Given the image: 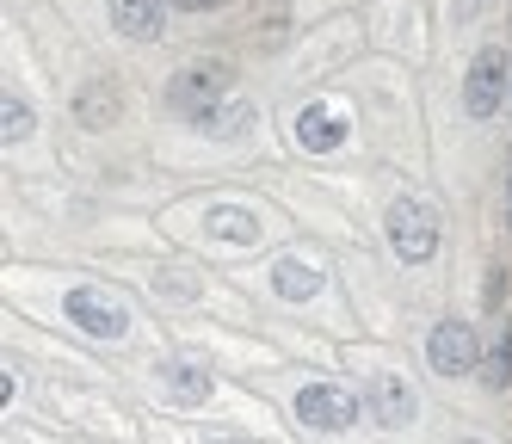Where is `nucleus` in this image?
<instances>
[{
    "instance_id": "1",
    "label": "nucleus",
    "mask_w": 512,
    "mask_h": 444,
    "mask_svg": "<svg viewBox=\"0 0 512 444\" xmlns=\"http://www.w3.org/2000/svg\"><path fill=\"white\" fill-rule=\"evenodd\" d=\"M383 235H389V253L408 259V266H426L438 253V210L420 204V198H395L389 216H383Z\"/></svg>"
},
{
    "instance_id": "2",
    "label": "nucleus",
    "mask_w": 512,
    "mask_h": 444,
    "mask_svg": "<svg viewBox=\"0 0 512 444\" xmlns=\"http://www.w3.org/2000/svg\"><path fill=\"white\" fill-rule=\"evenodd\" d=\"M62 315L75 321L87 340H124L130 333V309L118 303L112 290H93V284H81V290H68V303H62Z\"/></svg>"
},
{
    "instance_id": "3",
    "label": "nucleus",
    "mask_w": 512,
    "mask_h": 444,
    "mask_svg": "<svg viewBox=\"0 0 512 444\" xmlns=\"http://www.w3.org/2000/svg\"><path fill=\"white\" fill-rule=\"evenodd\" d=\"M223 93H229V68L223 62H192V68H179V81H173V105L186 111L198 130L216 124V99Z\"/></svg>"
},
{
    "instance_id": "4",
    "label": "nucleus",
    "mask_w": 512,
    "mask_h": 444,
    "mask_svg": "<svg viewBox=\"0 0 512 444\" xmlns=\"http://www.w3.org/2000/svg\"><path fill=\"white\" fill-rule=\"evenodd\" d=\"M506 50L500 44H488V50H475V62H469V74H463V111L469 118H494V111L506 105Z\"/></svg>"
},
{
    "instance_id": "5",
    "label": "nucleus",
    "mask_w": 512,
    "mask_h": 444,
    "mask_svg": "<svg viewBox=\"0 0 512 444\" xmlns=\"http://www.w3.org/2000/svg\"><path fill=\"white\" fill-rule=\"evenodd\" d=\"M426 358L438 377H469V370H482V340H475V327L469 321H438L432 327V340H426Z\"/></svg>"
},
{
    "instance_id": "6",
    "label": "nucleus",
    "mask_w": 512,
    "mask_h": 444,
    "mask_svg": "<svg viewBox=\"0 0 512 444\" xmlns=\"http://www.w3.org/2000/svg\"><path fill=\"white\" fill-rule=\"evenodd\" d=\"M297 420H303L309 432H346V426L358 420V395L340 389V383H309V389L297 395Z\"/></svg>"
},
{
    "instance_id": "7",
    "label": "nucleus",
    "mask_w": 512,
    "mask_h": 444,
    "mask_svg": "<svg viewBox=\"0 0 512 444\" xmlns=\"http://www.w3.org/2000/svg\"><path fill=\"white\" fill-rule=\"evenodd\" d=\"M364 407H371V420H377V426L401 432V426L420 414V395L408 389V377H395V370H377V377L364 383Z\"/></svg>"
},
{
    "instance_id": "8",
    "label": "nucleus",
    "mask_w": 512,
    "mask_h": 444,
    "mask_svg": "<svg viewBox=\"0 0 512 444\" xmlns=\"http://www.w3.org/2000/svg\"><path fill=\"white\" fill-rule=\"evenodd\" d=\"M297 142L309 148V155H327V148L346 142V118H340L334 105H303L297 111Z\"/></svg>"
},
{
    "instance_id": "9",
    "label": "nucleus",
    "mask_w": 512,
    "mask_h": 444,
    "mask_svg": "<svg viewBox=\"0 0 512 444\" xmlns=\"http://www.w3.org/2000/svg\"><path fill=\"white\" fill-rule=\"evenodd\" d=\"M124 111V93H118V81H105V74H93V81L75 93V118L87 124V130H105Z\"/></svg>"
},
{
    "instance_id": "10",
    "label": "nucleus",
    "mask_w": 512,
    "mask_h": 444,
    "mask_svg": "<svg viewBox=\"0 0 512 444\" xmlns=\"http://www.w3.org/2000/svg\"><path fill=\"white\" fill-rule=\"evenodd\" d=\"M321 266H315V259H297V253H290V259H278V266H272V290L284 296V303H309V296H321Z\"/></svg>"
},
{
    "instance_id": "11",
    "label": "nucleus",
    "mask_w": 512,
    "mask_h": 444,
    "mask_svg": "<svg viewBox=\"0 0 512 444\" xmlns=\"http://www.w3.org/2000/svg\"><path fill=\"white\" fill-rule=\"evenodd\" d=\"M112 25L136 44H155L161 37V0H112Z\"/></svg>"
},
{
    "instance_id": "12",
    "label": "nucleus",
    "mask_w": 512,
    "mask_h": 444,
    "mask_svg": "<svg viewBox=\"0 0 512 444\" xmlns=\"http://www.w3.org/2000/svg\"><path fill=\"white\" fill-rule=\"evenodd\" d=\"M210 235H223V241H260V216L241 210V204H210Z\"/></svg>"
},
{
    "instance_id": "13",
    "label": "nucleus",
    "mask_w": 512,
    "mask_h": 444,
    "mask_svg": "<svg viewBox=\"0 0 512 444\" xmlns=\"http://www.w3.org/2000/svg\"><path fill=\"white\" fill-rule=\"evenodd\" d=\"M161 383H167V395L173 401H210V370H198V364H167L161 370Z\"/></svg>"
},
{
    "instance_id": "14",
    "label": "nucleus",
    "mask_w": 512,
    "mask_h": 444,
    "mask_svg": "<svg viewBox=\"0 0 512 444\" xmlns=\"http://www.w3.org/2000/svg\"><path fill=\"white\" fill-rule=\"evenodd\" d=\"M482 383H488V389H506V383H512V315H506V327H500L494 352L482 358Z\"/></svg>"
},
{
    "instance_id": "15",
    "label": "nucleus",
    "mask_w": 512,
    "mask_h": 444,
    "mask_svg": "<svg viewBox=\"0 0 512 444\" xmlns=\"http://www.w3.org/2000/svg\"><path fill=\"white\" fill-rule=\"evenodd\" d=\"M31 130H38V118H31V105L19 93H7V105H0V136L7 142H25Z\"/></svg>"
},
{
    "instance_id": "16",
    "label": "nucleus",
    "mask_w": 512,
    "mask_h": 444,
    "mask_svg": "<svg viewBox=\"0 0 512 444\" xmlns=\"http://www.w3.org/2000/svg\"><path fill=\"white\" fill-rule=\"evenodd\" d=\"M167 7H179V13H210V7H223V0H167Z\"/></svg>"
},
{
    "instance_id": "17",
    "label": "nucleus",
    "mask_w": 512,
    "mask_h": 444,
    "mask_svg": "<svg viewBox=\"0 0 512 444\" xmlns=\"http://www.w3.org/2000/svg\"><path fill=\"white\" fill-rule=\"evenodd\" d=\"M500 296H506V272H494V278H488V309H500Z\"/></svg>"
},
{
    "instance_id": "18",
    "label": "nucleus",
    "mask_w": 512,
    "mask_h": 444,
    "mask_svg": "<svg viewBox=\"0 0 512 444\" xmlns=\"http://www.w3.org/2000/svg\"><path fill=\"white\" fill-rule=\"evenodd\" d=\"M457 444H482V438H457Z\"/></svg>"
}]
</instances>
